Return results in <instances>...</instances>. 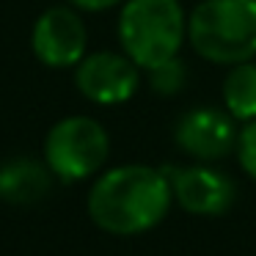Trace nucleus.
Returning a JSON list of instances; mask_svg holds the SVG:
<instances>
[{
    "mask_svg": "<svg viewBox=\"0 0 256 256\" xmlns=\"http://www.w3.org/2000/svg\"><path fill=\"white\" fill-rule=\"evenodd\" d=\"M30 47L36 58L52 69L78 66L86 58V25L74 8H47L34 25Z\"/></svg>",
    "mask_w": 256,
    "mask_h": 256,
    "instance_id": "nucleus-6",
    "label": "nucleus"
},
{
    "mask_svg": "<svg viewBox=\"0 0 256 256\" xmlns=\"http://www.w3.org/2000/svg\"><path fill=\"white\" fill-rule=\"evenodd\" d=\"M78 8H83V12H105V8H113L118 6V3H124V0H72Z\"/></svg>",
    "mask_w": 256,
    "mask_h": 256,
    "instance_id": "nucleus-13",
    "label": "nucleus"
},
{
    "mask_svg": "<svg viewBox=\"0 0 256 256\" xmlns=\"http://www.w3.org/2000/svg\"><path fill=\"white\" fill-rule=\"evenodd\" d=\"M171 182L174 198L188 210L190 215L215 218L223 215L234 204V182L223 171L206 166H188V168H162Z\"/></svg>",
    "mask_w": 256,
    "mask_h": 256,
    "instance_id": "nucleus-7",
    "label": "nucleus"
},
{
    "mask_svg": "<svg viewBox=\"0 0 256 256\" xmlns=\"http://www.w3.org/2000/svg\"><path fill=\"white\" fill-rule=\"evenodd\" d=\"M237 160L250 179H256V118H250L237 135Z\"/></svg>",
    "mask_w": 256,
    "mask_h": 256,
    "instance_id": "nucleus-12",
    "label": "nucleus"
},
{
    "mask_svg": "<svg viewBox=\"0 0 256 256\" xmlns=\"http://www.w3.org/2000/svg\"><path fill=\"white\" fill-rule=\"evenodd\" d=\"M108 152H110V140L105 127L88 116L61 118L44 140L47 168L64 182H80L94 176L105 166Z\"/></svg>",
    "mask_w": 256,
    "mask_h": 256,
    "instance_id": "nucleus-4",
    "label": "nucleus"
},
{
    "mask_svg": "<svg viewBox=\"0 0 256 256\" xmlns=\"http://www.w3.org/2000/svg\"><path fill=\"white\" fill-rule=\"evenodd\" d=\"M174 138L179 149L196 160H220L237 146L234 116L218 108H196L179 118Z\"/></svg>",
    "mask_w": 256,
    "mask_h": 256,
    "instance_id": "nucleus-8",
    "label": "nucleus"
},
{
    "mask_svg": "<svg viewBox=\"0 0 256 256\" xmlns=\"http://www.w3.org/2000/svg\"><path fill=\"white\" fill-rule=\"evenodd\" d=\"M223 102H226V110L240 122L256 118V64L254 61L234 64V69L223 80Z\"/></svg>",
    "mask_w": 256,
    "mask_h": 256,
    "instance_id": "nucleus-10",
    "label": "nucleus"
},
{
    "mask_svg": "<svg viewBox=\"0 0 256 256\" xmlns=\"http://www.w3.org/2000/svg\"><path fill=\"white\" fill-rule=\"evenodd\" d=\"M138 64L118 52H91L74 69V86L96 105H122L140 86Z\"/></svg>",
    "mask_w": 256,
    "mask_h": 256,
    "instance_id": "nucleus-5",
    "label": "nucleus"
},
{
    "mask_svg": "<svg viewBox=\"0 0 256 256\" xmlns=\"http://www.w3.org/2000/svg\"><path fill=\"white\" fill-rule=\"evenodd\" d=\"M149 86L154 94L160 96H174L188 86V72H184V64L179 58L160 64V66L149 69Z\"/></svg>",
    "mask_w": 256,
    "mask_h": 256,
    "instance_id": "nucleus-11",
    "label": "nucleus"
},
{
    "mask_svg": "<svg viewBox=\"0 0 256 256\" xmlns=\"http://www.w3.org/2000/svg\"><path fill=\"white\" fill-rule=\"evenodd\" d=\"M188 39V17L179 0H127L118 17V42L140 69L176 58Z\"/></svg>",
    "mask_w": 256,
    "mask_h": 256,
    "instance_id": "nucleus-3",
    "label": "nucleus"
},
{
    "mask_svg": "<svg viewBox=\"0 0 256 256\" xmlns=\"http://www.w3.org/2000/svg\"><path fill=\"white\" fill-rule=\"evenodd\" d=\"M190 47L212 64L250 61L256 56V0H204L188 20Z\"/></svg>",
    "mask_w": 256,
    "mask_h": 256,
    "instance_id": "nucleus-2",
    "label": "nucleus"
},
{
    "mask_svg": "<svg viewBox=\"0 0 256 256\" xmlns=\"http://www.w3.org/2000/svg\"><path fill=\"white\" fill-rule=\"evenodd\" d=\"M50 168L36 160L17 157L0 166V201L8 204H34L50 193Z\"/></svg>",
    "mask_w": 256,
    "mask_h": 256,
    "instance_id": "nucleus-9",
    "label": "nucleus"
},
{
    "mask_svg": "<svg viewBox=\"0 0 256 256\" xmlns=\"http://www.w3.org/2000/svg\"><path fill=\"white\" fill-rule=\"evenodd\" d=\"M174 190L166 171L152 166H118L105 171L88 193V215L108 234H144L168 215Z\"/></svg>",
    "mask_w": 256,
    "mask_h": 256,
    "instance_id": "nucleus-1",
    "label": "nucleus"
}]
</instances>
